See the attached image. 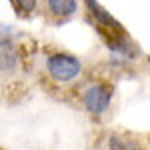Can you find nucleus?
Returning a JSON list of instances; mask_svg holds the SVG:
<instances>
[{
	"label": "nucleus",
	"instance_id": "obj_4",
	"mask_svg": "<svg viewBox=\"0 0 150 150\" xmlns=\"http://www.w3.org/2000/svg\"><path fill=\"white\" fill-rule=\"evenodd\" d=\"M104 150H146V144L132 132H108L104 136Z\"/></svg>",
	"mask_w": 150,
	"mask_h": 150
},
{
	"label": "nucleus",
	"instance_id": "obj_1",
	"mask_svg": "<svg viewBox=\"0 0 150 150\" xmlns=\"http://www.w3.org/2000/svg\"><path fill=\"white\" fill-rule=\"evenodd\" d=\"M114 92V84L106 78H96V80L86 82L78 92L82 110L94 120L102 118L112 106Z\"/></svg>",
	"mask_w": 150,
	"mask_h": 150
},
{
	"label": "nucleus",
	"instance_id": "obj_7",
	"mask_svg": "<svg viewBox=\"0 0 150 150\" xmlns=\"http://www.w3.org/2000/svg\"><path fill=\"white\" fill-rule=\"evenodd\" d=\"M10 2L16 16H20V18H30L38 10V4H40V0H10Z\"/></svg>",
	"mask_w": 150,
	"mask_h": 150
},
{
	"label": "nucleus",
	"instance_id": "obj_2",
	"mask_svg": "<svg viewBox=\"0 0 150 150\" xmlns=\"http://www.w3.org/2000/svg\"><path fill=\"white\" fill-rule=\"evenodd\" d=\"M44 70L56 84H72L82 76L84 64L76 54L66 50H50L44 58Z\"/></svg>",
	"mask_w": 150,
	"mask_h": 150
},
{
	"label": "nucleus",
	"instance_id": "obj_6",
	"mask_svg": "<svg viewBox=\"0 0 150 150\" xmlns=\"http://www.w3.org/2000/svg\"><path fill=\"white\" fill-rule=\"evenodd\" d=\"M20 60H22V50H20V46L14 40L0 44V72L2 74L14 72L18 68Z\"/></svg>",
	"mask_w": 150,
	"mask_h": 150
},
{
	"label": "nucleus",
	"instance_id": "obj_3",
	"mask_svg": "<svg viewBox=\"0 0 150 150\" xmlns=\"http://www.w3.org/2000/svg\"><path fill=\"white\" fill-rule=\"evenodd\" d=\"M82 6L86 10L88 20L92 22V26L96 28L98 36L100 34H110V32H122L126 30L122 22L116 20V16L110 10H106L98 0H82Z\"/></svg>",
	"mask_w": 150,
	"mask_h": 150
},
{
	"label": "nucleus",
	"instance_id": "obj_5",
	"mask_svg": "<svg viewBox=\"0 0 150 150\" xmlns=\"http://www.w3.org/2000/svg\"><path fill=\"white\" fill-rule=\"evenodd\" d=\"M44 2L50 18L58 24L72 20L78 12V0H44Z\"/></svg>",
	"mask_w": 150,
	"mask_h": 150
},
{
	"label": "nucleus",
	"instance_id": "obj_8",
	"mask_svg": "<svg viewBox=\"0 0 150 150\" xmlns=\"http://www.w3.org/2000/svg\"><path fill=\"white\" fill-rule=\"evenodd\" d=\"M14 36H16V30L12 28L10 24H2L0 22V44L14 40Z\"/></svg>",
	"mask_w": 150,
	"mask_h": 150
}]
</instances>
